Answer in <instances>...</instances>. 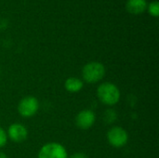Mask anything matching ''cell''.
Here are the masks:
<instances>
[{
    "label": "cell",
    "mask_w": 159,
    "mask_h": 158,
    "mask_svg": "<svg viewBox=\"0 0 159 158\" xmlns=\"http://www.w3.org/2000/svg\"><path fill=\"white\" fill-rule=\"evenodd\" d=\"M97 97L102 104L107 106H114L120 101L121 92L118 87L114 83L104 82L98 87Z\"/></svg>",
    "instance_id": "1"
},
{
    "label": "cell",
    "mask_w": 159,
    "mask_h": 158,
    "mask_svg": "<svg viewBox=\"0 0 159 158\" xmlns=\"http://www.w3.org/2000/svg\"><path fill=\"white\" fill-rule=\"evenodd\" d=\"M105 66L100 61H89L82 68V78L88 84H96L105 75Z\"/></svg>",
    "instance_id": "2"
},
{
    "label": "cell",
    "mask_w": 159,
    "mask_h": 158,
    "mask_svg": "<svg viewBox=\"0 0 159 158\" xmlns=\"http://www.w3.org/2000/svg\"><path fill=\"white\" fill-rule=\"evenodd\" d=\"M37 158H68V153L62 144L48 142L39 150Z\"/></svg>",
    "instance_id": "3"
},
{
    "label": "cell",
    "mask_w": 159,
    "mask_h": 158,
    "mask_svg": "<svg viewBox=\"0 0 159 158\" xmlns=\"http://www.w3.org/2000/svg\"><path fill=\"white\" fill-rule=\"evenodd\" d=\"M40 107L39 101L34 96H26L22 98L18 104V112L20 116L29 118L36 115Z\"/></svg>",
    "instance_id": "4"
},
{
    "label": "cell",
    "mask_w": 159,
    "mask_h": 158,
    "mask_svg": "<svg viewBox=\"0 0 159 158\" xmlns=\"http://www.w3.org/2000/svg\"><path fill=\"white\" fill-rule=\"evenodd\" d=\"M106 137L109 144L115 148H122L129 142V134L127 130L118 126L111 128L108 130Z\"/></svg>",
    "instance_id": "5"
},
{
    "label": "cell",
    "mask_w": 159,
    "mask_h": 158,
    "mask_svg": "<svg viewBox=\"0 0 159 158\" xmlns=\"http://www.w3.org/2000/svg\"><path fill=\"white\" fill-rule=\"evenodd\" d=\"M75 125L78 129L87 130L92 128L96 122V115L93 111L89 109H85L80 111L75 119Z\"/></svg>",
    "instance_id": "6"
},
{
    "label": "cell",
    "mask_w": 159,
    "mask_h": 158,
    "mask_svg": "<svg viewBox=\"0 0 159 158\" xmlns=\"http://www.w3.org/2000/svg\"><path fill=\"white\" fill-rule=\"evenodd\" d=\"M7 135V138H9L13 142L21 143L25 142L28 138V129L22 124L14 123L8 127Z\"/></svg>",
    "instance_id": "7"
},
{
    "label": "cell",
    "mask_w": 159,
    "mask_h": 158,
    "mask_svg": "<svg viewBox=\"0 0 159 158\" xmlns=\"http://www.w3.org/2000/svg\"><path fill=\"white\" fill-rule=\"evenodd\" d=\"M147 5L146 0H128L126 7L129 13L138 15L142 14L147 8Z\"/></svg>",
    "instance_id": "8"
},
{
    "label": "cell",
    "mask_w": 159,
    "mask_h": 158,
    "mask_svg": "<svg viewBox=\"0 0 159 158\" xmlns=\"http://www.w3.org/2000/svg\"><path fill=\"white\" fill-rule=\"evenodd\" d=\"M65 89L70 93H77L84 88V81L78 77L71 76L68 77L64 82Z\"/></svg>",
    "instance_id": "9"
},
{
    "label": "cell",
    "mask_w": 159,
    "mask_h": 158,
    "mask_svg": "<svg viewBox=\"0 0 159 158\" xmlns=\"http://www.w3.org/2000/svg\"><path fill=\"white\" fill-rule=\"evenodd\" d=\"M147 9L150 15L154 17H158L159 15V3L158 1H153L147 5Z\"/></svg>",
    "instance_id": "10"
},
{
    "label": "cell",
    "mask_w": 159,
    "mask_h": 158,
    "mask_svg": "<svg viewBox=\"0 0 159 158\" xmlns=\"http://www.w3.org/2000/svg\"><path fill=\"white\" fill-rule=\"evenodd\" d=\"M7 135L4 129L0 126V148H3L7 142Z\"/></svg>",
    "instance_id": "11"
},
{
    "label": "cell",
    "mask_w": 159,
    "mask_h": 158,
    "mask_svg": "<svg viewBox=\"0 0 159 158\" xmlns=\"http://www.w3.org/2000/svg\"><path fill=\"white\" fill-rule=\"evenodd\" d=\"M105 119L108 122H114L116 119V113L113 110H108L105 112Z\"/></svg>",
    "instance_id": "12"
},
{
    "label": "cell",
    "mask_w": 159,
    "mask_h": 158,
    "mask_svg": "<svg viewBox=\"0 0 159 158\" xmlns=\"http://www.w3.org/2000/svg\"><path fill=\"white\" fill-rule=\"evenodd\" d=\"M70 158H89V156L85 153H75Z\"/></svg>",
    "instance_id": "13"
},
{
    "label": "cell",
    "mask_w": 159,
    "mask_h": 158,
    "mask_svg": "<svg viewBox=\"0 0 159 158\" xmlns=\"http://www.w3.org/2000/svg\"><path fill=\"white\" fill-rule=\"evenodd\" d=\"M7 25V21L6 19H0V29L6 28Z\"/></svg>",
    "instance_id": "14"
},
{
    "label": "cell",
    "mask_w": 159,
    "mask_h": 158,
    "mask_svg": "<svg viewBox=\"0 0 159 158\" xmlns=\"http://www.w3.org/2000/svg\"><path fill=\"white\" fill-rule=\"evenodd\" d=\"M0 158H8V156H7L5 153L0 152Z\"/></svg>",
    "instance_id": "15"
},
{
    "label": "cell",
    "mask_w": 159,
    "mask_h": 158,
    "mask_svg": "<svg viewBox=\"0 0 159 158\" xmlns=\"http://www.w3.org/2000/svg\"><path fill=\"white\" fill-rule=\"evenodd\" d=\"M0 73H1V72H0Z\"/></svg>",
    "instance_id": "16"
}]
</instances>
